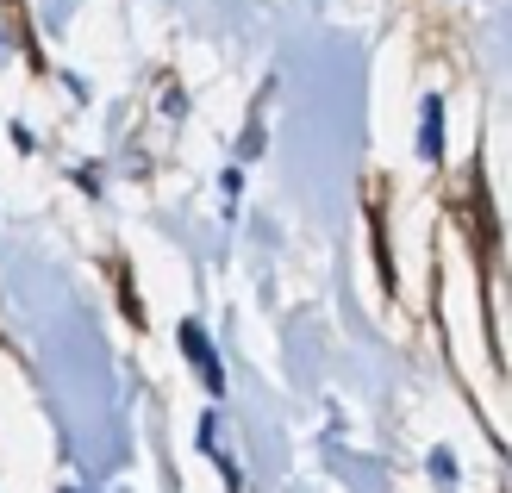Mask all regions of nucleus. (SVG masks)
Here are the masks:
<instances>
[{
  "instance_id": "f03ea898",
  "label": "nucleus",
  "mask_w": 512,
  "mask_h": 493,
  "mask_svg": "<svg viewBox=\"0 0 512 493\" xmlns=\"http://www.w3.org/2000/svg\"><path fill=\"white\" fill-rule=\"evenodd\" d=\"M438 119H444V107H438V100H425V125H419V150H425V157H438V150H444Z\"/></svg>"
},
{
  "instance_id": "f257e3e1",
  "label": "nucleus",
  "mask_w": 512,
  "mask_h": 493,
  "mask_svg": "<svg viewBox=\"0 0 512 493\" xmlns=\"http://www.w3.org/2000/svg\"><path fill=\"white\" fill-rule=\"evenodd\" d=\"M182 344H188V356H194V369L207 375V394H225V375H219V356H213V344L200 337V325H182Z\"/></svg>"
}]
</instances>
